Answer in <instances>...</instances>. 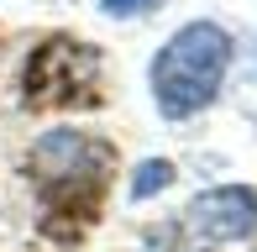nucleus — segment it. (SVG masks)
Wrapping results in <instances>:
<instances>
[{
	"label": "nucleus",
	"mask_w": 257,
	"mask_h": 252,
	"mask_svg": "<svg viewBox=\"0 0 257 252\" xmlns=\"http://www.w3.org/2000/svg\"><path fill=\"white\" fill-rule=\"evenodd\" d=\"M32 174L42 179L53 194L63 189H95L110 174V147L95 142L89 132H74V126H53L32 142Z\"/></svg>",
	"instance_id": "obj_2"
},
{
	"label": "nucleus",
	"mask_w": 257,
	"mask_h": 252,
	"mask_svg": "<svg viewBox=\"0 0 257 252\" xmlns=\"http://www.w3.org/2000/svg\"><path fill=\"white\" fill-rule=\"evenodd\" d=\"M189 226L205 242H241L257 231V189L252 184H220L194 194L189 205Z\"/></svg>",
	"instance_id": "obj_3"
},
{
	"label": "nucleus",
	"mask_w": 257,
	"mask_h": 252,
	"mask_svg": "<svg viewBox=\"0 0 257 252\" xmlns=\"http://www.w3.org/2000/svg\"><path fill=\"white\" fill-rule=\"evenodd\" d=\"M173 184V163L168 158H147L142 168H137V179H132V200H153V194H163Z\"/></svg>",
	"instance_id": "obj_4"
},
{
	"label": "nucleus",
	"mask_w": 257,
	"mask_h": 252,
	"mask_svg": "<svg viewBox=\"0 0 257 252\" xmlns=\"http://www.w3.org/2000/svg\"><path fill=\"white\" fill-rule=\"evenodd\" d=\"M158 6H163V0H100V11H105V16H115V21H132V16H153Z\"/></svg>",
	"instance_id": "obj_5"
},
{
	"label": "nucleus",
	"mask_w": 257,
	"mask_h": 252,
	"mask_svg": "<svg viewBox=\"0 0 257 252\" xmlns=\"http://www.w3.org/2000/svg\"><path fill=\"white\" fill-rule=\"evenodd\" d=\"M231 53H236V42L220 21H184L153 53V68H147L158 110L168 121H189L200 110H210L226 89Z\"/></svg>",
	"instance_id": "obj_1"
}]
</instances>
